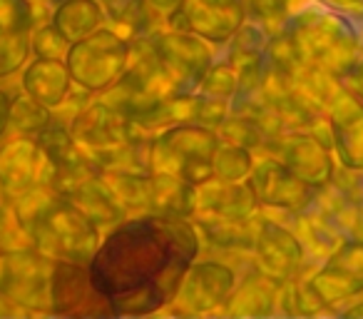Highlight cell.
Listing matches in <instances>:
<instances>
[{"label": "cell", "instance_id": "8d00e7d4", "mask_svg": "<svg viewBox=\"0 0 363 319\" xmlns=\"http://www.w3.org/2000/svg\"><path fill=\"white\" fill-rule=\"evenodd\" d=\"M321 6L326 8H336V11H343V8H353L358 6V3H363V0H318Z\"/></svg>", "mask_w": 363, "mask_h": 319}, {"label": "cell", "instance_id": "2e32d148", "mask_svg": "<svg viewBox=\"0 0 363 319\" xmlns=\"http://www.w3.org/2000/svg\"><path fill=\"white\" fill-rule=\"evenodd\" d=\"M45 152L35 137L6 135L0 140V198L16 202L43 183Z\"/></svg>", "mask_w": 363, "mask_h": 319}, {"label": "cell", "instance_id": "484cf974", "mask_svg": "<svg viewBox=\"0 0 363 319\" xmlns=\"http://www.w3.org/2000/svg\"><path fill=\"white\" fill-rule=\"evenodd\" d=\"M52 125V110L33 100L30 95L18 87L13 95V110H11V130L8 135H23V137H40L48 127Z\"/></svg>", "mask_w": 363, "mask_h": 319}, {"label": "cell", "instance_id": "d590c367", "mask_svg": "<svg viewBox=\"0 0 363 319\" xmlns=\"http://www.w3.org/2000/svg\"><path fill=\"white\" fill-rule=\"evenodd\" d=\"M13 95L16 92L0 82V140L11 130V110H13Z\"/></svg>", "mask_w": 363, "mask_h": 319}, {"label": "cell", "instance_id": "d6a6232c", "mask_svg": "<svg viewBox=\"0 0 363 319\" xmlns=\"http://www.w3.org/2000/svg\"><path fill=\"white\" fill-rule=\"evenodd\" d=\"M33 247L28 232L21 227L16 217V210L8 200L0 198V249H21Z\"/></svg>", "mask_w": 363, "mask_h": 319}, {"label": "cell", "instance_id": "7402d4cb", "mask_svg": "<svg viewBox=\"0 0 363 319\" xmlns=\"http://www.w3.org/2000/svg\"><path fill=\"white\" fill-rule=\"evenodd\" d=\"M202 234V247H217L222 252H249L254 257V222L227 217H192Z\"/></svg>", "mask_w": 363, "mask_h": 319}, {"label": "cell", "instance_id": "4316f807", "mask_svg": "<svg viewBox=\"0 0 363 319\" xmlns=\"http://www.w3.org/2000/svg\"><path fill=\"white\" fill-rule=\"evenodd\" d=\"M269 33L264 31L259 23L254 21H244L242 28L234 33V38L227 43V55L224 60H229L232 65H237L239 70L247 65H254V63L264 60V53H267V45H269Z\"/></svg>", "mask_w": 363, "mask_h": 319}, {"label": "cell", "instance_id": "277c9868", "mask_svg": "<svg viewBox=\"0 0 363 319\" xmlns=\"http://www.w3.org/2000/svg\"><path fill=\"white\" fill-rule=\"evenodd\" d=\"M222 135L202 122H179L152 137V175H174L199 185L214 178L212 160Z\"/></svg>", "mask_w": 363, "mask_h": 319}, {"label": "cell", "instance_id": "f35d334b", "mask_svg": "<svg viewBox=\"0 0 363 319\" xmlns=\"http://www.w3.org/2000/svg\"><path fill=\"white\" fill-rule=\"evenodd\" d=\"M38 3H52V6H57L60 0H38Z\"/></svg>", "mask_w": 363, "mask_h": 319}, {"label": "cell", "instance_id": "f1b7e54d", "mask_svg": "<svg viewBox=\"0 0 363 319\" xmlns=\"http://www.w3.org/2000/svg\"><path fill=\"white\" fill-rule=\"evenodd\" d=\"M237 90H239V67L232 65L229 60H224V58L209 67L202 85L197 87V92L202 97H207V100H212V102H219V105H227L229 110H232Z\"/></svg>", "mask_w": 363, "mask_h": 319}, {"label": "cell", "instance_id": "3957f363", "mask_svg": "<svg viewBox=\"0 0 363 319\" xmlns=\"http://www.w3.org/2000/svg\"><path fill=\"white\" fill-rule=\"evenodd\" d=\"M303 65L341 77L358 60V36L343 16L323 8H301L286 23Z\"/></svg>", "mask_w": 363, "mask_h": 319}, {"label": "cell", "instance_id": "5b68a950", "mask_svg": "<svg viewBox=\"0 0 363 319\" xmlns=\"http://www.w3.org/2000/svg\"><path fill=\"white\" fill-rule=\"evenodd\" d=\"M130 60L132 40L112 26H105L72 43L65 65L77 87L92 95H102L122 80V75L130 67Z\"/></svg>", "mask_w": 363, "mask_h": 319}, {"label": "cell", "instance_id": "ab89813d", "mask_svg": "<svg viewBox=\"0 0 363 319\" xmlns=\"http://www.w3.org/2000/svg\"><path fill=\"white\" fill-rule=\"evenodd\" d=\"M242 3H249V0H242Z\"/></svg>", "mask_w": 363, "mask_h": 319}, {"label": "cell", "instance_id": "74e56055", "mask_svg": "<svg viewBox=\"0 0 363 319\" xmlns=\"http://www.w3.org/2000/svg\"><path fill=\"white\" fill-rule=\"evenodd\" d=\"M346 317H363V302L356 304V307L346 309Z\"/></svg>", "mask_w": 363, "mask_h": 319}, {"label": "cell", "instance_id": "ac0fdd59", "mask_svg": "<svg viewBox=\"0 0 363 319\" xmlns=\"http://www.w3.org/2000/svg\"><path fill=\"white\" fill-rule=\"evenodd\" d=\"M249 183H224L209 178L194 185L192 193V217H227V220H252L259 212Z\"/></svg>", "mask_w": 363, "mask_h": 319}, {"label": "cell", "instance_id": "9c48e42d", "mask_svg": "<svg viewBox=\"0 0 363 319\" xmlns=\"http://www.w3.org/2000/svg\"><path fill=\"white\" fill-rule=\"evenodd\" d=\"M50 314L72 319H110L115 317L105 294L92 279L90 264L55 259L50 284Z\"/></svg>", "mask_w": 363, "mask_h": 319}, {"label": "cell", "instance_id": "ba28073f", "mask_svg": "<svg viewBox=\"0 0 363 319\" xmlns=\"http://www.w3.org/2000/svg\"><path fill=\"white\" fill-rule=\"evenodd\" d=\"M52 264L55 259L45 257L35 247L6 249L0 292L21 312L50 314Z\"/></svg>", "mask_w": 363, "mask_h": 319}, {"label": "cell", "instance_id": "d6986e66", "mask_svg": "<svg viewBox=\"0 0 363 319\" xmlns=\"http://www.w3.org/2000/svg\"><path fill=\"white\" fill-rule=\"evenodd\" d=\"M21 90L38 100L40 105L57 110L67 95L72 92L75 82L70 77L65 60H55V58H30L28 65L21 70Z\"/></svg>", "mask_w": 363, "mask_h": 319}, {"label": "cell", "instance_id": "44dd1931", "mask_svg": "<svg viewBox=\"0 0 363 319\" xmlns=\"http://www.w3.org/2000/svg\"><path fill=\"white\" fill-rule=\"evenodd\" d=\"M67 200H72V202H75L77 207H80L82 212L102 229V232H107L110 227L120 225L125 217H130L127 210L120 205V200H117L115 195H112V190L105 185L102 175L100 178H92V180H87V183H82L80 188L72 190V193L67 195Z\"/></svg>", "mask_w": 363, "mask_h": 319}, {"label": "cell", "instance_id": "836d02e7", "mask_svg": "<svg viewBox=\"0 0 363 319\" xmlns=\"http://www.w3.org/2000/svg\"><path fill=\"white\" fill-rule=\"evenodd\" d=\"M142 13L152 28H164L167 21L182 8L184 0H140Z\"/></svg>", "mask_w": 363, "mask_h": 319}, {"label": "cell", "instance_id": "1f68e13d", "mask_svg": "<svg viewBox=\"0 0 363 319\" xmlns=\"http://www.w3.org/2000/svg\"><path fill=\"white\" fill-rule=\"evenodd\" d=\"M100 3L105 6L107 16H110V23H117V28L127 26L132 31V38L157 31V28H152L150 23H147L140 0H100Z\"/></svg>", "mask_w": 363, "mask_h": 319}, {"label": "cell", "instance_id": "f546056e", "mask_svg": "<svg viewBox=\"0 0 363 319\" xmlns=\"http://www.w3.org/2000/svg\"><path fill=\"white\" fill-rule=\"evenodd\" d=\"M70 45H72V40L52 21L33 28V33H30L33 58H55V60H65Z\"/></svg>", "mask_w": 363, "mask_h": 319}, {"label": "cell", "instance_id": "8992f818", "mask_svg": "<svg viewBox=\"0 0 363 319\" xmlns=\"http://www.w3.org/2000/svg\"><path fill=\"white\" fill-rule=\"evenodd\" d=\"M237 284L239 274L234 264L217 257H197L167 309L174 314H189V317L224 312Z\"/></svg>", "mask_w": 363, "mask_h": 319}, {"label": "cell", "instance_id": "83f0119b", "mask_svg": "<svg viewBox=\"0 0 363 319\" xmlns=\"http://www.w3.org/2000/svg\"><path fill=\"white\" fill-rule=\"evenodd\" d=\"M254 163H257L254 150L222 140V145L214 152L212 173H214V178L224 180V183H247L254 170Z\"/></svg>", "mask_w": 363, "mask_h": 319}, {"label": "cell", "instance_id": "8fae6325", "mask_svg": "<svg viewBox=\"0 0 363 319\" xmlns=\"http://www.w3.org/2000/svg\"><path fill=\"white\" fill-rule=\"evenodd\" d=\"M247 183L262 210H277V212L291 215L306 212L318 193L316 188L296 178L281 160L272 155L259 157Z\"/></svg>", "mask_w": 363, "mask_h": 319}, {"label": "cell", "instance_id": "30bf717a", "mask_svg": "<svg viewBox=\"0 0 363 319\" xmlns=\"http://www.w3.org/2000/svg\"><path fill=\"white\" fill-rule=\"evenodd\" d=\"M70 132L92 157L112 152L117 147H122L125 142L140 140V137H150L152 132H147L140 122H135L130 115L120 112L117 107H112L110 102H105L100 95L97 100H90L77 117L72 120Z\"/></svg>", "mask_w": 363, "mask_h": 319}, {"label": "cell", "instance_id": "603a6c76", "mask_svg": "<svg viewBox=\"0 0 363 319\" xmlns=\"http://www.w3.org/2000/svg\"><path fill=\"white\" fill-rule=\"evenodd\" d=\"M52 23L75 43L110 26V16L100 0H60L52 11Z\"/></svg>", "mask_w": 363, "mask_h": 319}, {"label": "cell", "instance_id": "9a60e30c", "mask_svg": "<svg viewBox=\"0 0 363 319\" xmlns=\"http://www.w3.org/2000/svg\"><path fill=\"white\" fill-rule=\"evenodd\" d=\"M308 282L326 307L358 297L363 292V237L341 239Z\"/></svg>", "mask_w": 363, "mask_h": 319}, {"label": "cell", "instance_id": "7a4b0ae2", "mask_svg": "<svg viewBox=\"0 0 363 319\" xmlns=\"http://www.w3.org/2000/svg\"><path fill=\"white\" fill-rule=\"evenodd\" d=\"M13 210L38 252L50 259L92 262L102 242V229L72 200L48 185H38L16 200Z\"/></svg>", "mask_w": 363, "mask_h": 319}, {"label": "cell", "instance_id": "e0dca14e", "mask_svg": "<svg viewBox=\"0 0 363 319\" xmlns=\"http://www.w3.org/2000/svg\"><path fill=\"white\" fill-rule=\"evenodd\" d=\"M331 142L343 168L363 173V105L343 90L326 107Z\"/></svg>", "mask_w": 363, "mask_h": 319}, {"label": "cell", "instance_id": "4fadbf2b", "mask_svg": "<svg viewBox=\"0 0 363 319\" xmlns=\"http://www.w3.org/2000/svg\"><path fill=\"white\" fill-rule=\"evenodd\" d=\"M254 264L279 282H291L303 267V242L294 229L259 210L254 215Z\"/></svg>", "mask_w": 363, "mask_h": 319}, {"label": "cell", "instance_id": "52a82bcc", "mask_svg": "<svg viewBox=\"0 0 363 319\" xmlns=\"http://www.w3.org/2000/svg\"><path fill=\"white\" fill-rule=\"evenodd\" d=\"M147 36H150L152 45H155L157 55H160L164 70L169 72L177 90L182 95L197 92L209 67L217 63V53H214L212 43L194 36V33L174 31V28L167 26L157 28Z\"/></svg>", "mask_w": 363, "mask_h": 319}, {"label": "cell", "instance_id": "6da1fadb", "mask_svg": "<svg viewBox=\"0 0 363 319\" xmlns=\"http://www.w3.org/2000/svg\"><path fill=\"white\" fill-rule=\"evenodd\" d=\"M199 252L192 217L140 212L102 232L90 272L115 317H150L169 307Z\"/></svg>", "mask_w": 363, "mask_h": 319}, {"label": "cell", "instance_id": "cb8c5ba5", "mask_svg": "<svg viewBox=\"0 0 363 319\" xmlns=\"http://www.w3.org/2000/svg\"><path fill=\"white\" fill-rule=\"evenodd\" d=\"M105 185L112 190L120 205L127 210V215H140L152 212V193H155V183L152 175L140 173H102Z\"/></svg>", "mask_w": 363, "mask_h": 319}, {"label": "cell", "instance_id": "d4e9b609", "mask_svg": "<svg viewBox=\"0 0 363 319\" xmlns=\"http://www.w3.org/2000/svg\"><path fill=\"white\" fill-rule=\"evenodd\" d=\"M155 193H152V212L182 215L192 217V193L194 185L174 175H152Z\"/></svg>", "mask_w": 363, "mask_h": 319}, {"label": "cell", "instance_id": "4dcf8cb0", "mask_svg": "<svg viewBox=\"0 0 363 319\" xmlns=\"http://www.w3.org/2000/svg\"><path fill=\"white\" fill-rule=\"evenodd\" d=\"M35 28L33 0H0V36H30Z\"/></svg>", "mask_w": 363, "mask_h": 319}, {"label": "cell", "instance_id": "e575fe53", "mask_svg": "<svg viewBox=\"0 0 363 319\" xmlns=\"http://www.w3.org/2000/svg\"><path fill=\"white\" fill-rule=\"evenodd\" d=\"M338 80H341L343 90H348L363 105V60L353 63V65L348 67V70L343 72V75L338 77Z\"/></svg>", "mask_w": 363, "mask_h": 319}, {"label": "cell", "instance_id": "5bb4252c", "mask_svg": "<svg viewBox=\"0 0 363 319\" xmlns=\"http://www.w3.org/2000/svg\"><path fill=\"white\" fill-rule=\"evenodd\" d=\"M247 21L242 0H184L182 8L167 21V28L194 33L214 48L227 45Z\"/></svg>", "mask_w": 363, "mask_h": 319}, {"label": "cell", "instance_id": "ffe728a7", "mask_svg": "<svg viewBox=\"0 0 363 319\" xmlns=\"http://www.w3.org/2000/svg\"><path fill=\"white\" fill-rule=\"evenodd\" d=\"M284 282L269 277L267 272L254 264L244 277H239V284L234 289L232 299L224 307V314L229 317H264V314L277 312L279 297H281Z\"/></svg>", "mask_w": 363, "mask_h": 319}, {"label": "cell", "instance_id": "7c38bea8", "mask_svg": "<svg viewBox=\"0 0 363 319\" xmlns=\"http://www.w3.org/2000/svg\"><path fill=\"white\" fill-rule=\"evenodd\" d=\"M264 152L281 160L296 178L311 188H328L333 180L331 142L321 140L313 130H291L272 137Z\"/></svg>", "mask_w": 363, "mask_h": 319}]
</instances>
